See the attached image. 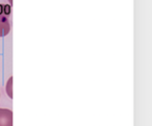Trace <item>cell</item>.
<instances>
[{
  "instance_id": "obj_1",
  "label": "cell",
  "mask_w": 152,
  "mask_h": 126,
  "mask_svg": "<svg viewBox=\"0 0 152 126\" xmlns=\"http://www.w3.org/2000/svg\"><path fill=\"white\" fill-rule=\"evenodd\" d=\"M0 126H13V111L7 108H0Z\"/></svg>"
},
{
  "instance_id": "obj_2",
  "label": "cell",
  "mask_w": 152,
  "mask_h": 126,
  "mask_svg": "<svg viewBox=\"0 0 152 126\" xmlns=\"http://www.w3.org/2000/svg\"><path fill=\"white\" fill-rule=\"evenodd\" d=\"M11 30V23L5 16L0 15V37H5Z\"/></svg>"
},
{
  "instance_id": "obj_3",
  "label": "cell",
  "mask_w": 152,
  "mask_h": 126,
  "mask_svg": "<svg viewBox=\"0 0 152 126\" xmlns=\"http://www.w3.org/2000/svg\"><path fill=\"white\" fill-rule=\"evenodd\" d=\"M12 84H13V77H11L9 80H7V93L9 95V97L13 98V90H12Z\"/></svg>"
},
{
  "instance_id": "obj_4",
  "label": "cell",
  "mask_w": 152,
  "mask_h": 126,
  "mask_svg": "<svg viewBox=\"0 0 152 126\" xmlns=\"http://www.w3.org/2000/svg\"><path fill=\"white\" fill-rule=\"evenodd\" d=\"M9 1H10V2H11V4H12V1H13V0H9Z\"/></svg>"
}]
</instances>
